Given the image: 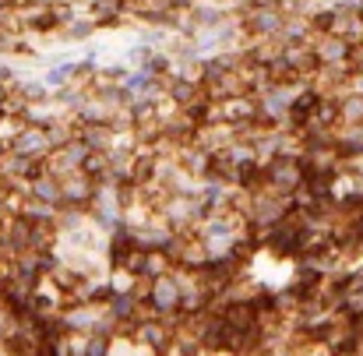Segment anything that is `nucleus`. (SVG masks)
Instances as JSON below:
<instances>
[{
  "mask_svg": "<svg viewBox=\"0 0 363 356\" xmlns=\"http://www.w3.org/2000/svg\"><path fill=\"white\" fill-rule=\"evenodd\" d=\"M180 296H184V289H180V282L177 279H155L152 282V307L155 310H163V314H170V310H177L180 307Z\"/></svg>",
  "mask_w": 363,
  "mask_h": 356,
  "instance_id": "nucleus-2",
  "label": "nucleus"
},
{
  "mask_svg": "<svg viewBox=\"0 0 363 356\" xmlns=\"http://www.w3.org/2000/svg\"><path fill=\"white\" fill-rule=\"evenodd\" d=\"M152 53H155L152 46L138 43V46H131V50H127V64H131V68H138V71H145V64L152 61Z\"/></svg>",
  "mask_w": 363,
  "mask_h": 356,
  "instance_id": "nucleus-4",
  "label": "nucleus"
},
{
  "mask_svg": "<svg viewBox=\"0 0 363 356\" xmlns=\"http://www.w3.org/2000/svg\"><path fill=\"white\" fill-rule=\"evenodd\" d=\"M25 198H32V201H39V205H50V208H60V205H64L60 180H57V177H50V173H43V177L29 180V184H25Z\"/></svg>",
  "mask_w": 363,
  "mask_h": 356,
  "instance_id": "nucleus-1",
  "label": "nucleus"
},
{
  "mask_svg": "<svg viewBox=\"0 0 363 356\" xmlns=\"http://www.w3.org/2000/svg\"><path fill=\"white\" fill-rule=\"evenodd\" d=\"M64 29H68V32H64V39H71V43H75V39H89V36L96 32V22H92V18H85V22L71 18Z\"/></svg>",
  "mask_w": 363,
  "mask_h": 356,
  "instance_id": "nucleus-3",
  "label": "nucleus"
}]
</instances>
